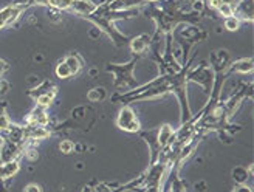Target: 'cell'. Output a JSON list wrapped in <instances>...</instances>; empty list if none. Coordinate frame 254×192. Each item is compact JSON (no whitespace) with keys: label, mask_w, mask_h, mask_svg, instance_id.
Segmentation results:
<instances>
[{"label":"cell","mask_w":254,"mask_h":192,"mask_svg":"<svg viewBox=\"0 0 254 192\" xmlns=\"http://www.w3.org/2000/svg\"><path fill=\"white\" fill-rule=\"evenodd\" d=\"M138 58L139 56L135 55V58L132 61L126 62V64H113V62L107 64V70L115 74V87L117 88H136L138 87V82L133 76Z\"/></svg>","instance_id":"1"},{"label":"cell","mask_w":254,"mask_h":192,"mask_svg":"<svg viewBox=\"0 0 254 192\" xmlns=\"http://www.w3.org/2000/svg\"><path fill=\"white\" fill-rule=\"evenodd\" d=\"M84 17L87 20H90L93 25H96L99 31H104L110 37V41L115 44L117 47H126L127 44H129L130 39H129V37L123 36L117 30L115 25H113V22H110V20H107L104 17H101V16H96V14H88V16H84Z\"/></svg>","instance_id":"2"},{"label":"cell","mask_w":254,"mask_h":192,"mask_svg":"<svg viewBox=\"0 0 254 192\" xmlns=\"http://www.w3.org/2000/svg\"><path fill=\"white\" fill-rule=\"evenodd\" d=\"M253 96V85L251 84H244L240 85L237 90L231 95V98H228L225 102H223V110H225V117L226 120L230 121L236 112L239 110V107L242 106V102L247 99V98H251Z\"/></svg>","instance_id":"3"},{"label":"cell","mask_w":254,"mask_h":192,"mask_svg":"<svg viewBox=\"0 0 254 192\" xmlns=\"http://www.w3.org/2000/svg\"><path fill=\"white\" fill-rule=\"evenodd\" d=\"M186 79H188V82H195L197 85H200L203 88V90L209 93L212 88V84H214V70L206 62H203L195 70L189 68Z\"/></svg>","instance_id":"4"},{"label":"cell","mask_w":254,"mask_h":192,"mask_svg":"<svg viewBox=\"0 0 254 192\" xmlns=\"http://www.w3.org/2000/svg\"><path fill=\"white\" fill-rule=\"evenodd\" d=\"M117 126H118V129L127 133H138L141 130V123H139L136 117V112L130 106H124L120 110L117 117Z\"/></svg>","instance_id":"5"},{"label":"cell","mask_w":254,"mask_h":192,"mask_svg":"<svg viewBox=\"0 0 254 192\" xmlns=\"http://www.w3.org/2000/svg\"><path fill=\"white\" fill-rule=\"evenodd\" d=\"M30 6L23 3H11L0 9V30H3L14 23Z\"/></svg>","instance_id":"6"},{"label":"cell","mask_w":254,"mask_h":192,"mask_svg":"<svg viewBox=\"0 0 254 192\" xmlns=\"http://www.w3.org/2000/svg\"><path fill=\"white\" fill-rule=\"evenodd\" d=\"M147 5L144 0H107V2L96 6L95 11H129V9H138Z\"/></svg>","instance_id":"7"},{"label":"cell","mask_w":254,"mask_h":192,"mask_svg":"<svg viewBox=\"0 0 254 192\" xmlns=\"http://www.w3.org/2000/svg\"><path fill=\"white\" fill-rule=\"evenodd\" d=\"M138 133L147 143V146L150 149V163H149V166H152L154 163H157L160 153L163 150L160 147V144H158V129H154V130H139Z\"/></svg>","instance_id":"8"},{"label":"cell","mask_w":254,"mask_h":192,"mask_svg":"<svg viewBox=\"0 0 254 192\" xmlns=\"http://www.w3.org/2000/svg\"><path fill=\"white\" fill-rule=\"evenodd\" d=\"M22 152H23V146L11 141H2V146H0V163L17 160L22 155Z\"/></svg>","instance_id":"9"},{"label":"cell","mask_w":254,"mask_h":192,"mask_svg":"<svg viewBox=\"0 0 254 192\" xmlns=\"http://www.w3.org/2000/svg\"><path fill=\"white\" fill-rule=\"evenodd\" d=\"M50 118H48V112H47V109L45 107H42V106H39V104H36L34 106V109L30 112V115L27 117V123L25 124H30V126H44V127H47L48 126V121Z\"/></svg>","instance_id":"10"},{"label":"cell","mask_w":254,"mask_h":192,"mask_svg":"<svg viewBox=\"0 0 254 192\" xmlns=\"http://www.w3.org/2000/svg\"><path fill=\"white\" fill-rule=\"evenodd\" d=\"M96 9V3H93L92 0H71V6H70V12H74V14L79 16H88L93 14Z\"/></svg>","instance_id":"11"},{"label":"cell","mask_w":254,"mask_h":192,"mask_svg":"<svg viewBox=\"0 0 254 192\" xmlns=\"http://www.w3.org/2000/svg\"><path fill=\"white\" fill-rule=\"evenodd\" d=\"M150 42L152 39L149 36L146 34H138L135 37H132V39L129 41V47H130V51L133 55L139 56V55H143L144 51L150 47Z\"/></svg>","instance_id":"12"},{"label":"cell","mask_w":254,"mask_h":192,"mask_svg":"<svg viewBox=\"0 0 254 192\" xmlns=\"http://www.w3.org/2000/svg\"><path fill=\"white\" fill-rule=\"evenodd\" d=\"M254 68V61L253 58H242V59H236L231 61L230 65H228V71L231 74L233 73H251Z\"/></svg>","instance_id":"13"},{"label":"cell","mask_w":254,"mask_h":192,"mask_svg":"<svg viewBox=\"0 0 254 192\" xmlns=\"http://www.w3.org/2000/svg\"><path fill=\"white\" fill-rule=\"evenodd\" d=\"M175 136V129L171 124H163L158 129V144L161 149H164L168 144H171L174 141Z\"/></svg>","instance_id":"14"},{"label":"cell","mask_w":254,"mask_h":192,"mask_svg":"<svg viewBox=\"0 0 254 192\" xmlns=\"http://www.w3.org/2000/svg\"><path fill=\"white\" fill-rule=\"evenodd\" d=\"M55 90H58V87H56L52 81H42L41 84H37L36 87L30 88V90H28V95H30V98H33V99L36 101L39 96L47 95V93H50V92H55Z\"/></svg>","instance_id":"15"},{"label":"cell","mask_w":254,"mask_h":192,"mask_svg":"<svg viewBox=\"0 0 254 192\" xmlns=\"http://www.w3.org/2000/svg\"><path fill=\"white\" fill-rule=\"evenodd\" d=\"M20 169V163L17 160H12L8 163H0V180H9L14 177Z\"/></svg>","instance_id":"16"},{"label":"cell","mask_w":254,"mask_h":192,"mask_svg":"<svg viewBox=\"0 0 254 192\" xmlns=\"http://www.w3.org/2000/svg\"><path fill=\"white\" fill-rule=\"evenodd\" d=\"M236 12L239 14L236 17H239L240 22H242V19L253 22V0H242V3L236 8Z\"/></svg>","instance_id":"17"},{"label":"cell","mask_w":254,"mask_h":192,"mask_svg":"<svg viewBox=\"0 0 254 192\" xmlns=\"http://www.w3.org/2000/svg\"><path fill=\"white\" fill-rule=\"evenodd\" d=\"M169 192H188L185 183L179 178V169L172 168V174L169 175Z\"/></svg>","instance_id":"18"},{"label":"cell","mask_w":254,"mask_h":192,"mask_svg":"<svg viewBox=\"0 0 254 192\" xmlns=\"http://www.w3.org/2000/svg\"><path fill=\"white\" fill-rule=\"evenodd\" d=\"M64 61H65L67 67L70 68L71 76H76V74L81 71V68H82V61H81V58L78 55H68Z\"/></svg>","instance_id":"19"},{"label":"cell","mask_w":254,"mask_h":192,"mask_svg":"<svg viewBox=\"0 0 254 192\" xmlns=\"http://www.w3.org/2000/svg\"><path fill=\"white\" fill-rule=\"evenodd\" d=\"M48 8L56 9V11H70L71 0H45Z\"/></svg>","instance_id":"20"},{"label":"cell","mask_w":254,"mask_h":192,"mask_svg":"<svg viewBox=\"0 0 254 192\" xmlns=\"http://www.w3.org/2000/svg\"><path fill=\"white\" fill-rule=\"evenodd\" d=\"M248 169H245V168H242V166H237V168H234L233 169V180H234V183H237V185H244L245 182H247V178H248Z\"/></svg>","instance_id":"21"},{"label":"cell","mask_w":254,"mask_h":192,"mask_svg":"<svg viewBox=\"0 0 254 192\" xmlns=\"http://www.w3.org/2000/svg\"><path fill=\"white\" fill-rule=\"evenodd\" d=\"M87 96L93 102H101V101H104L107 98V92H106V88H103V87H96V88H92V90L87 93Z\"/></svg>","instance_id":"22"},{"label":"cell","mask_w":254,"mask_h":192,"mask_svg":"<svg viewBox=\"0 0 254 192\" xmlns=\"http://www.w3.org/2000/svg\"><path fill=\"white\" fill-rule=\"evenodd\" d=\"M56 76H58L59 79H68V78H71V71L67 67V64H65V61H64V59L56 65Z\"/></svg>","instance_id":"23"},{"label":"cell","mask_w":254,"mask_h":192,"mask_svg":"<svg viewBox=\"0 0 254 192\" xmlns=\"http://www.w3.org/2000/svg\"><path fill=\"white\" fill-rule=\"evenodd\" d=\"M217 11H219V14L222 17H225V19L231 17V16H236V9L233 6H230V5H226V3H220Z\"/></svg>","instance_id":"24"},{"label":"cell","mask_w":254,"mask_h":192,"mask_svg":"<svg viewBox=\"0 0 254 192\" xmlns=\"http://www.w3.org/2000/svg\"><path fill=\"white\" fill-rule=\"evenodd\" d=\"M225 28L228 31H237L240 28V20H239V17L231 16V17L225 19Z\"/></svg>","instance_id":"25"},{"label":"cell","mask_w":254,"mask_h":192,"mask_svg":"<svg viewBox=\"0 0 254 192\" xmlns=\"http://www.w3.org/2000/svg\"><path fill=\"white\" fill-rule=\"evenodd\" d=\"M6 104L3 102V104H0V129H5V127L9 126V118H8V115H6Z\"/></svg>","instance_id":"26"},{"label":"cell","mask_w":254,"mask_h":192,"mask_svg":"<svg viewBox=\"0 0 254 192\" xmlns=\"http://www.w3.org/2000/svg\"><path fill=\"white\" fill-rule=\"evenodd\" d=\"M74 143L71 141V139H62L61 144H59V149L62 153H71L74 150Z\"/></svg>","instance_id":"27"},{"label":"cell","mask_w":254,"mask_h":192,"mask_svg":"<svg viewBox=\"0 0 254 192\" xmlns=\"http://www.w3.org/2000/svg\"><path fill=\"white\" fill-rule=\"evenodd\" d=\"M25 192H42V188L36 183H30V185H27V188H25Z\"/></svg>","instance_id":"28"},{"label":"cell","mask_w":254,"mask_h":192,"mask_svg":"<svg viewBox=\"0 0 254 192\" xmlns=\"http://www.w3.org/2000/svg\"><path fill=\"white\" fill-rule=\"evenodd\" d=\"M9 90V84L3 79H0V96L6 95V92Z\"/></svg>","instance_id":"29"},{"label":"cell","mask_w":254,"mask_h":192,"mask_svg":"<svg viewBox=\"0 0 254 192\" xmlns=\"http://www.w3.org/2000/svg\"><path fill=\"white\" fill-rule=\"evenodd\" d=\"M205 0H197V2H194V11H197V12H200V11H203L205 9Z\"/></svg>","instance_id":"30"},{"label":"cell","mask_w":254,"mask_h":192,"mask_svg":"<svg viewBox=\"0 0 254 192\" xmlns=\"http://www.w3.org/2000/svg\"><path fill=\"white\" fill-rule=\"evenodd\" d=\"M222 3H226V5H230V6H233L234 9L242 3V0H220Z\"/></svg>","instance_id":"31"},{"label":"cell","mask_w":254,"mask_h":192,"mask_svg":"<svg viewBox=\"0 0 254 192\" xmlns=\"http://www.w3.org/2000/svg\"><path fill=\"white\" fill-rule=\"evenodd\" d=\"M233 192H253V189L247 185H237V188Z\"/></svg>","instance_id":"32"},{"label":"cell","mask_w":254,"mask_h":192,"mask_svg":"<svg viewBox=\"0 0 254 192\" xmlns=\"http://www.w3.org/2000/svg\"><path fill=\"white\" fill-rule=\"evenodd\" d=\"M8 67H9L8 64L3 59H0V78H2V74L8 70Z\"/></svg>","instance_id":"33"},{"label":"cell","mask_w":254,"mask_h":192,"mask_svg":"<svg viewBox=\"0 0 254 192\" xmlns=\"http://www.w3.org/2000/svg\"><path fill=\"white\" fill-rule=\"evenodd\" d=\"M82 192H92V188H90V186H85V188L82 189Z\"/></svg>","instance_id":"34"},{"label":"cell","mask_w":254,"mask_h":192,"mask_svg":"<svg viewBox=\"0 0 254 192\" xmlns=\"http://www.w3.org/2000/svg\"><path fill=\"white\" fill-rule=\"evenodd\" d=\"M146 3H154V2H158V0H144Z\"/></svg>","instance_id":"35"}]
</instances>
